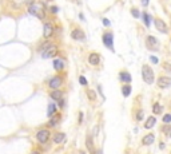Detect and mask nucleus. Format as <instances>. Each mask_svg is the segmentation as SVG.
<instances>
[{"instance_id": "nucleus-1", "label": "nucleus", "mask_w": 171, "mask_h": 154, "mask_svg": "<svg viewBox=\"0 0 171 154\" xmlns=\"http://www.w3.org/2000/svg\"><path fill=\"white\" fill-rule=\"evenodd\" d=\"M28 12H30L32 16L40 19V20L46 19V12H44L43 5L39 4V3H31V4L28 5Z\"/></svg>"}, {"instance_id": "nucleus-2", "label": "nucleus", "mask_w": 171, "mask_h": 154, "mask_svg": "<svg viewBox=\"0 0 171 154\" xmlns=\"http://www.w3.org/2000/svg\"><path fill=\"white\" fill-rule=\"evenodd\" d=\"M142 78L145 80V83H147V84L154 83V79H155L154 71L149 64H143V66H142Z\"/></svg>"}, {"instance_id": "nucleus-3", "label": "nucleus", "mask_w": 171, "mask_h": 154, "mask_svg": "<svg viewBox=\"0 0 171 154\" xmlns=\"http://www.w3.org/2000/svg\"><path fill=\"white\" fill-rule=\"evenodd\" d=\"M50 137H51V133H50L48 129H42L36 133V141L44 145V143H47L50 139Z\"/></svg>"}, {"instance_id": "nucleus-4", "label": "nucleus", "mask_w": 171, "mask_h": 154, "mask_svg": "<svg viewBox=\"0 0 171 154\" xmlns=\"http://www.w3.org/2000/svg\"><path fill=\"white\" fill-rule=\"evenodd\" d=\"M102 39H103V43H104L106 47L114 52V51H115V48H114V34H112L111 31H108V32H104Z\"/></svg>"}, {"instance_id": "nucleus-5", "label": "nucleus", "mask_w": 171, "mask_h": 154, "mask_svg": "<svg viewBox=\"0 0 171 154\" xmlns=\"http://www.w3.org/2000/svg\"><path fill=\"white\" fill-rule=\"evenodd\" d=\"M146 47L151 51H158L159 48V40L153 35H149L146 38Z\"/></svg>"}, {"instance_id": "nucleus-6", "label": "nucleus", "mask_w": 171, "mask_h": 154, "mask_svg": "<svg viewBox=\"0 0 171 154\" xmlns=\"http://www.w3.org/2000/svg\"><path fill=\"white\" fill-rule=\"evenodd\" d=\"M57 54V46L56 44H50L47 48L42 52V58L44 59H48V58H53Z\"/></svg>"}, {"instance_id": "nucleus-7", "label": "nucleus", "mask_w": 171, "mask_h": 154, "mask_svg": "<svg viewBox=\"0 0 171 154\" xmlns=\"http://www.w3.org/2000/svg\"><path fill=\"white\" fill-rule=\"evenodd\" d=\"M61 86H63V78L59 76V75L52 76V78L50 79V82H48V87L51 88V90H59Z\"/></svg>"}, {"instance_id": "nucleus-8", "label": "nucleus", "mask_w": 171, "mask_h": 154, "mask_svg": "<svg viewBox=\"0 0 171 154\" xmlns=\"http://www.w3.org/2000/svg\"><path fill=\"white\" fill-rule=\"evenodd\" d=\"M154 24H155V28H156L159 32H162V34H167V32H168V27H167L166 22H163L162 19L155 18L154 19Z\"/></svg>"}, {"instance_id": "nucleus-9", "label": "nucleus", "mask_w": 171, "mask_h": 154, "mask_svg": "<svg viewBox=\"0 0 171 154\" xmlns=\"http://www.w3.org/2000/svg\"><path fill=\"white\" fill-rule=\"evenodd\" d=\"M156 84H158L159 88L171 87V78L170 76H159L158 80H156Z\"/></svg>"}, {"instance_id": "nucleus-10", "label": "nucleus", "mask_w": 171, "mask_h": 154, "mask_svg": "<svg viewBox=\"0 0 171 154\" xmlns=\"http://www.w3.org/2000/svg\"><path fill=\"white\" fill-rule=\"evenodd\" d=\"M53 34V26L51 24V23H44L43 26V36L46 38V39H48V38H51Z\"/></svg>"}, {"instance_id": "nucleus-11", "label": "nucleus", "mask_w": 171, "mask_h": 154, "mask_svg": "<svg viewBox=\"0 0 171 154\" xmlns=\"http://www.w3.org/2000/svg\"><path fill=\"white\" fill-rule=\"evenodd\" d=\"M88 63H90L91 66H98V64L100 63V55L96 52H91L88 55Z\"/></svg>"}, {"instance_id": "nucleus-12", "label": "nucleus", "mask_w": 171, "mask_h": 154, "mask_svg": "<svg viewBox=\"0 0 171 154\" xmlns=\"http://www.w3.org/2000/svg\"><path fill=\"white\" fill-rule=\"evenodd\" d=\"M71 38L74 40H84L86 39V35H84V32L82 30L75 28V30H72V32H71Z\"/></svg>"}, {"instance_id": "nucleus-13", "label": "nucleus", "mask_w": 171, "mask_h": 154, "mask_svg": "<svg viewBox=\"0 0 171 154\" xmlns=\"http://www.w3.org/2000/svg\"><path fill=\"white\" fill-rule=\"evenodd\" d=\"M52 64H53V68H55V71H57V72H60L63 68H64V60L63 59H53V62H52Z\"/></svg>"}, {"instance_id": "nucleus-14", "label": "nucleus", "mask_w": 171, "mask_h": 154, "mask_svg": "<svg viewBox=\"0 0 171 154\" xmlns=\"http://www.w3.org/2000/svg\"><path fill=\"white\" fill-rule=\"evenodd\" d=\"M56 109H57V103H53V102H50L48 107H47V117L51 118L52 115L56 114Z\"/></svg>"}, {"instance_id": "nucleus-15", "label": "nucleus", "mask_w": 171, "mask_h": 154, "mask_svg": "<svg viewBox=\"0 0 171 154\" xmlns=\"http://www.w3.org/2000/svg\"><path fill=\"white\" fill-rule=\"evenodd\" d=\"M59 122H60V114H55V115H52V117L50 118L48 126L53 129V127H56L57 125H59Z\"/></svg>"}, {"instance_id": "nucleus-16", "label": "nucleus", "mask_w": 171, "mask_h": 154, "mask_svg": "<svg viewBox=\"0 0 171 154\" xmlns=\"http://www.w3.org/2000/svg\"><path fill=\"white\" fill-rule=\"evenodd\" d=\"M119 78H120V80H122L123 83H131V75H130V72H127V71H122L120 74H119Z\"/></svg>"}, {"instance_id": "nucleus-17", "label": "nucleus", "mask_w": 171, "mask_h": 154, "mask_svg": "<svg viewBox=\"0 0 171 154\" xmlns=\"http://www.w3.org/2000/svg\"><path fill=\"white\" fill-rule=\"evenodd\" d=\"M63 95H64V92L61 91V90H52L51 91V94H50V97H51V99H53V101H59V99H61L63 98Z\"/></svg>"}, {"instance_id": "nucleus-18", "label": "nucleus", "mask_w": 171, "mask_h": 154, "mask_svg": "<svg viewBox=\"0 0 171 154\" xmlns=\"http://www.w3.org/2000/svg\"><path fill=\"white\" fill-rule=\"evenodd\" d=\"M154 141H155V135L154 134H147V135L143 137V139H142V143L146 146H150V145H153Z\"/></svg>"}, {"instance_id": "nucleus-19", "label": "nucleus", "mask_w": 171, "mask_h": 154, "mask_svg": "<svg viewBox=\"0 0 171 154\" xmlns=\"http://www.w3.org/2000/svg\"><path fill=\"white\" fill-rule=\"evenodd\" d=\"M155 123H156V117H154V115H150L149 118L146 119L145 127H146V129H153L154 126H155Z\"/></svg>"}, {"instance_id": "nucleus-20", "label": "nucleus", "mask_w": 171, "mask_h": 154, "mask_svg": "<svg viewBox=\"0 0 171 154\" xmlns=\"http://www.w3.org/2000/svg\"><path fill=\"white\" fill-rule=\"evenodd\" d=\"M86 147H87V150L91 154H96V153H95V149H94V142H92L91 135H88L87 139H86Z\"/></svg>"}, {"instance_id": "nucleus-21", "label": "nucleus", "mask_w": 171, "mask_h": 154, "mask_svg": "<svg viewBox=\"0 0 171 154\" xmlns=\"http://www.w3.org/2000/svg\"><path fill=\"white\" fill-rule=\"evenodd\" d=\"M131 91H132V88H131V86H130V83H126V84H123V86H122V95L124 98L130 97Z\"/></svg>"}, {"instance_id": "nucleus-22", "label": "nucleus", "mask_w": 171, "mask_h": 154, "mask_svg": "<svg viewBox=\"0 0 171 154\" xmlns=\"http://www.w3.org/2000/svg\"><path fill=\"white\" fill-rule=\"evenodd\" d=\"M64 139H66V134H64V133H56V134L53 135V142L57 143V145L61 143Z\"/></svg>"}, {"instance_id": "nucleus-23", "label": "nucleus", "mask_w": 171, "mask_h": 154, "mask_svg": "<svg viewBox=\"0 0 171 154\" xmlns=\"http://www.w3.org/2000/svg\"><path fill=\"white\" fill-rule=\"evenodd\" d=\"M141 16H142V20H143V23L146 24V27H150L151 26V16H150L147 12H143L141 13Z\"/></svg>"}, {"instance_id": "nucleus-24", "label": "nucleus", "mask_w": 171, "mask_h": 154, "mask_svg": "<svg viewBox=\"0 0 171 154\" xmlns=\"http://www.w3.org/2000/svg\"><path fill=\"white\" fill-rule=\"evenodd\" d=\"M162 111H163V106L160 105V103H154V106H153V113L155 115H159V114H162Z\"/></svg>"}, {"instance_id": "nucleus-25", "label": "nucleus", "mask_w": 171, "mask_h": 154, "mask_svg": "<svg viewBox=\"0 0 171 154\" xmlns=\"http://www.w3.org/2000/svg\"><path fill=\"white\" fill-rule=\"evenodd\" d=\"M87 97L90 101H95L96 99V92L94 91V90H87Z\"/></svg>"}, {"instance_id": "nucleus-26", "label": "nucleus", "mask_w": 171, "mask_h": 154, "mask_svg": "<svg viewBox=\"0 0 171 154\" xmlns=\"http://www.w3.org/2000/svg\"><path fill=\"white\" fill-rule=\"evenodd\" d=\"M79 83L82 84V86H87L88 82H87V79H86V76H83V75H80V76H79Z\"/></svg>"}, {"instance_id": "nucleus-27", "label": "nucleus", "mask_w": 171, "mask_h": 154, "mask_svg": "<svg viewBox=\"0 0 171 154\" xmlns=\"http://www.w3.org/2000/svg\"><path fill=\"white\" fill-rule=\"evenodd\" d=\"M162 121H163V123H171V114H166V115H163Z\"/></svg>"}, {"instance_id": "nucleus-28", "label": "nucleus", "mask_w": 171, "mask_h": 154, "mask_svg": "<svg viewBox=\"0 0 171 154\" xmlns=\"http://www.w3.org/2000/svg\"><path fill=\"white\" fill-rule=\"evenodd\" d=\"M143 115H145V111L138 110V113H136V121H142V119H143Z\"/></svg>"}, {"instance_id": "nucleus-29", "label": "nucleus", "mask_w": 171, "mask_h": 154, "mask_svg": "<svg viewBox=\"0 0 171 154\" xmlns=\"http://www.w3.org/2000/svg\"><path fill=\"white\" fill-rule=\"evenodd\" d=\"M50 44H51V43H50L48 40H47V42H46V43H44V44H42V46H40V48H39V52L42 54V52H43V51H44V50H46V48H47V47H48Z\"/></svg>"}, {"instance_id": "nucleus-30", "label": "nucleus", "mask_w": 171, "mask_h": 154, "mask_svg": "<svg viewBox=\"0 0 171 154\" xmlns=\"http://www.w3.org/2000/svg\"><path fill=\"white\" fill-rule=\"evenodd\" d=\"M163 68H164L166 72L171 74V63H164V64H163Z\"/></svg>"}, {"instance_id": "nucleus-31", "label": "nucleus", "mask_w": 171, "mask_h": 154, "mask_svg": "<svg viewBox=\"0 0 171 154\" xmlns=\"http://www.w3.org/2000/svg\"><path fill=\"white\" fill-rule=\"evenodd\" d=\"M131 13H132V16H135L136 19L141 18V12H139V11H138L136 8H132V9H131Z\"/></svg>"}, {"instance_id": "nucleus-32", "label": "nucleus", "mask_w": 171, "mask_h": 154, "mask_svg": "<svg viewBox=\"0 0 171 154\" xmlns=\"http://www.w3.org/2000/svg\"><path fill=\"white\" fill-rule=\"evenodd\" d=\"M102 22H103V26H104V27H110L111 26V22L107 18H103V19H102Z\"/></svg>"}, {"instance_id": "nucleus-33", "label": "nucleus", "mask_w": 171, "mask_h": 154, "mask_svg": "<svg viewBox=\"0 0 171 154\" xmlns=\"http://www.w3.org/2000/svg\"><path fill=\"white\" fill-rule=\"evenodd\" d=\"M57 103V106L59 107H64V103H66V101H64V98H61V99H59V101L56 102Z\"/></svg>"}, {"instance_id": "nucleus-34", "label": "nucleus", "mask_w": 171, "mask_h": 154, "mask_svg": "<svg viewBox=\"0 0 171 154\" xmlns=\"http://www.w3.org/2000/svg\"><path fill=\"white\" fill-rule=\"evenodd\" d=\"M51 12H52V13H57V12H59V8H57L56 5H52V7H51Z\"/></svg>"}, {"instance_id": "nucleus-35", "label": "nucleus", "mask_w": 171, "mask_h": 154, "mask_svg": "<svg viewBox=\"0 0 171 154\" xmlns=\"http://www.w3.org/2000/svg\"><path fill=\"white\" fill-rule=\"evenodd\" d=\"M150 60L153 62V63H155V64H156V63L159 62V59H158L156 56H150Z\"/></svg>"}, {"instance_id": "nucleus-36", "label": "nucleus", "mask_w": 171, "mask_h": 154, "mask_svg": "<svg viewBox=\"0 0 171 154\" xmlns=\"http://www.w3.org/2000/svg\"><path fill=\"white\" fill-rule=\"evenodd\" d=\"M170 126H168V123H166V126L163 127V133H170Z\"/></svg>"}, {"instance_id": "nucleus-37", "label": "nucleus", "mask_w": 171, "mask_h": 154, "mask_svg": "<svg viewBox=\"0 0 171 154\" xmlns=\"http://www.w3.org/2000/svg\"><path fill=\"white\" fill-rule=\"evenodd\" d=\"M142 1V4L145 5V7H147V5H149V3H150V0H141Z\"/></svg>"}, {"instance_id": "nucleus-38", "label": "nucleus", "mask_w": 171, "mask_h": 154, "mask_svg": "<svg viewBox=\"0 0 171 154\" xmlns=\"http://www.w3.org/2000/svg\"><path fill=\"white\" fill-rule=\"evenodd\" d=\"M82 122H83V114L80 113L79 114V123H82Z\"/></svg>"}, {"instance_id": "nucleus-39", "label": "nucleus", "mask_w": 171, "mask_h": 154, "mask_svg": "<svg viewBox=\"0 0 171 154\" xmlns=\"http://www.w3.org/2000/svg\"><path fill=\"white\" fill-rule=\"evenodd\" d=\"M30 154H40V151H38V150H34V151H31Z\"/></svg>"}, {"instance_id": "nucleus-40", "label": "nucleus", "mask_w": 171, "mask_h": 154, "mask_svg": "<svg viewBox=\"0 0 171 154\" xmlns=\"http://www.w3.org/2000/svg\"><path fill=\"white\" fill-rule=\"evenodd\" d=\"M96 154H103V151H102V150H98Z\"/></svg>"}, {"instance_id": "nucleus-41", "label": "nucleus", "mask_w": 171, "mask_h": 154, "mask_svg": "<svg viewBox=\"0 0 171 154\" xmlns=\"http://www.w3.org/2000/svg\"><path fill=\"white\" fill-rule=\"evenodd\" d=\"M80 154H84V151H80Z\"/></svg>"}, {"instance_id": "nucleus-42", "label": "nucleus", "mask_w": 171, "mask_h": 154, "mask_svg": "<svg viewBox=\"0 0 171 154\" xmlns=\"http://www.w3.org/2000/svg\"><path fill=\"white\" fill-rule=\"evenodd\" d=\"M170 137H171V133H170Z\"/></svg>"}]
</instances>
